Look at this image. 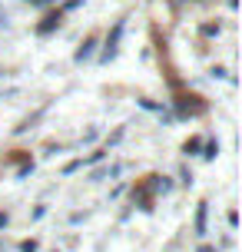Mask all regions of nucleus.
I'll return each instance as SVG.
<instances>
[{"instance_id": "obj_1", "label": "nucleus", "mask_w": 242, "mask_h": 252, "mask_svg": "<svg viewBox=\"0 0 242 252\" xmlns=\"http://www.w3.org/2000/svg\"><path fill=\"white\" fill-rule=\"evenodd\" d=\"M120 37H123V20H116L113 33H110V40H106V50L100 53V60H103V63H110V60L116 57V50H120Z\"/></svg>"}, {"instance_id": "obj_2", "label": "nucleus", "mask_w": 242, "mask_h": 252, "mask_svg": "<svg viewBox=\"0 0 242 252\" xmlns=\"http://www.w3.org/2000/svg\"><path fill=\"white\" fill-rule=\"evenodd\" d=\"M60 24H63V13H60V10H57V13H47V17L37 24V33H40V37H47V33H53Z\"/></svg>"}, {"instance_id": "obj_3", "label": "nucleus", "mask_w": 242, "mask_h": 252, "mask_svg": "<svg viewBox=\"0 0 242 252\" xmlns=\"http://www.w3.org/2000/svg\"><path fill=\"white\" fill-rule=\"evenodd\" d=\"M93 47H96V37H87V40H83V47L77 50V63L90 60V57H93Z\"/></svg>"}, {"instance_id": "obj_4", "label": "nucleus", "mask_w": 242, "mask_h": 252, "mask_svg": "<svg viewBox=\"0 0 242 252\" xmlns=\"http://www.w3.org/2000/svg\"><path fill=\"white\" fill-rule=\"evenodd\" d=\"M206 216H209V206L203 202V206H199V213H196V232H199V236L206 232Z\"/></svg>"}, {"instance_id": "obj_5", "label": "nucleus", "mask_w": 242, "mask_h": 252, "mask_svg": "<svg viewBox=\"0 0 242 252\" xmlns=\"http://www.w3.org/2000/svg\"><path fill=\"white\" fill-rule=\"evenodd\" d=\"M216 153H219V143H206V153H203L206 159H212V156H216Z\"/></svg>"}, {"instance_id": "obj_6", "label": "nucleus", "mask_w": 242, "mask_h": 252, "mask_svg": "<svg viewBox=\"0 0 242 252\" xmlns=\"http://www.w3.org/2000/svg\"><path fill=\"white\" fill-rule=\"evenodd\" d=\"M203 33H206V37H216V33H219V24H206Z\"/></svg>"}, {"instance_id": "obj_7", "label": "nucleus", "mask_w": 242, "mask_h": 252, "mask_svg": "<svg viewBox=\"0 0 242 252\" xmlns=\"http://www.w3.org/2000/svg\"><path fill=\"white\" fill-rule=\"evenodd\" d=\"M27 3H30V7H53L57 0H27Z\"/></svg>"}, {"instance_id": "obj_8", "label": "nucleus", "mask_w": 242, "mask_h": 252, "mask_svg": "<svg viewBox=\"0 0 242 252\" xmlns=\"http://www.w3.org/2000/svg\"><path fill=\"white\" fill-rule=\"evenodd\" d=\"M20 252H37V242H33V239H27L24 246H20Z\"/></svg>"}, {"instance_id": "obj_9", "label": "nucleus", "mask_w": 242, "mask_h": 252, "mask_svg": "<svg viewBox=\"0 0 242 252\" xmlns=\"http://www.w3.org/2000/svg\"><path fill=\"white\" fill-rule=\"evenodd\" d=\"M80 3H83V0H66V3H63V10H77ZM63 10H60V13H63Z\"/></svg>"}, {"instance_id": "obj_10", "label": "nucleus", "mask_w": 242, "mask_h": 252, "mask_svg": "<svg viewBox=\"0 0 242 252\" xmlns=\"http://www.w3.org/2000/svg\"><path fill=\"white\" fill-rule=\"evenodd\" d=\"M199 146H203L199 139H189V143H186V153H196V150H199Z\"/></svg>"}, {"instance_id": "obj_11", "label": "nucleus", "mask_w": 242, "mask_h": 252, "mask_svg": "<svg viewBox=\"0 0 242 252\" xmlns=\"http://www.w3.org/2000/svg\"><path fill=\"white\" fill-rule=\"evenodd\" d=\"M7 24H10V20H7V13L0 10V27H7Z\"/></svg>"}, {"instance_id": "obj_12", "label": "nucleus", "mask_w": 242, "mask_h": 252, "mask_svg": "<svg viewBox=\"0 0 242 252\" xmlns=\"http://www.w3.org/2000/svg\"><path fill=\"white\" fill-rule=\"evenodd\" d=\"M0 226H7V213H0Z\"/></svg>"}, {"instance_id": "obj_13", "label": "nucleus", "mask_w": 242, "mask_h": 252, "mask_svg": "<svg viewBox=\"0 0 242 252\" xmlns=\"http://www.w3.org/2000/svg\"><path fill=\"white\" fill-rule=\"evenodd\" d=\"M199 252H216V249H212V246H203V249H199Z\"/></svg>"}]
</instances>
